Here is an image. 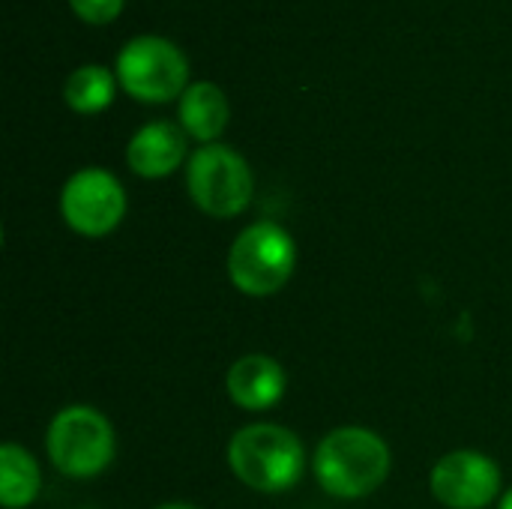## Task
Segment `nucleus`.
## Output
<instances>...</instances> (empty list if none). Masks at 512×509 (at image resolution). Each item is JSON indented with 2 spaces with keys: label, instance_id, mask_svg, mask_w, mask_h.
Here are the masks:
<instances>
[{
  "label": "nucleus",
  "instance_id": "16",
  "mask_svg": "<svg viewBox=\"0 0 512 509\" xmlns=\"http://www.w3.org/2000/svg\"><path fill=\"white\" fill-rule=\"evenodd\" d=\"M498 509H512V486L501 495V501H498Z\"/></svg>",
  "mask_w": 512,
  "mask_h": 509
},
{
  "label": "nucleus",
  "instance_id": "4",
  "mask_svg": "<svg viewBox=\"0 0 512 509\" xmlns=\"http://www.w3.org/2000/svg\"><path fill=\"white\" fill-rule=\"evenodd\" d=\"M45 450L57 474L69 480L99 477L117 453L114 426L90 405H66L48 423Z\"/></svg>",
  "mask_w": 512,
  "mask_h": 509
},
{
  "label": "nucleus",
  "instance_id": "12",
  "mask_svg": "<svg viewBox=\"0 0 512 509\" xmlns=\"http://www.w3.org/2000/svg\"><path fill=\"white\" fill-rule=\"evenodd\" d=\"M42 492V468L21 444L0 447V504L3 509H27Z\"/></svg>",
  "mask_w": 512,
  "mask_h": 509
},
{
  "label": "nucleus",
  "instance_id": "7",
  "mask_svg": "<svg viewBox=\"0 0 512 509\" xmlns=\"http://www.w3.org/2000/svg\"><path fill=\"white\" fill-rule=\"evenodd\" d=\"M60 216L81 237H105L126 216V189L108 168H81L60 189Z\"/></svg>",
  "mask_w": 512,
  "mask_h": 509
},
{
  "label": "nucleus",
  "instance_id": "11",
  "mask_svg": "<svg viewBox=\"0 0 512 509\" xmlns=\"http://www.w3.org/2000/svg\"><path fill=\"white\" fill-rule=\"evenodd\" d=\"M177 114H180V126L189 138H195L201 144H216V138L228 126L231 105H228V96L222 93V87H216L213 81H192L186 87V93L180 96Z\"/></svg>",
  "mask_w": 512,
  "mask_h": 509
},
{
  "label": "nucleus",
  "instance_id": "2",
  "mask_svg": "<svg viewBox=\"0 0 512 509\" xmlns=\"http://www.w3.org/2000/svg\"><path fill=\"white\" fill-rule=\"evenodd\" d=\"M228 468L246 489L282 495L303 480L306 447L279 423H249L228 441Z\"/></svg>",
  "mask_w": 512,
  "mask_h": 509
},
{
  "label": "nucleus",
  "instance_id": "8",
  "mask_svg": "<svg viewBox=\"0 0 512 509\" xmlns=\"http://www.w3.org/2000/svg\"><path fill=\"white\" fill-rule=\"evenodd\" d=\"M435 501L447 509H486L501 501V468L480 450H453L429 474Z\"/></svg>",
  "mask_w": 512,
  "mask_h": 509
},
{
  "label": "nucleus",
  "instance_id": "1",
  "mask_svg": "<svg viewBox=\"0 0 512 509\" xmlns=\"http://www.w3.org/2000/svg\"><path fill=\"white\" fill-rule=\"evenodd\" d=\"M393 468L387 441L366 426H339L327 432L312 456V474L318 486L339 498L357 501L378 492Z\"/></svg>",
  "mask_w": 512,
  "mask_h": 509
},
{
  "label": "nucleus",
  "instance_id": "9",
  "mask_svg": "<svg viewBox=\"0 0 512 509\" xmlns=\"http://www.w3.org/2000/svg\"><path fill=\"white\" fill-rule=\"evenodd\" d=\"M186 144L189 135L183 132V126L171 120L144 123L126 144V165L144 180H162L174 174L183 162H189Z\"/></svg>",
  "mask_w": 512,
  "mask_h": 509
},
{
  "label": "nucleus",
  "instance_id": "15",
  "mask_svg": "<svg viewBox=\"0 0 512 509\" xmlns=\"http://www.w3.org/2000/svg\"><path fill=\"white\" fill-rule=\"evenodd\" d=\"M156 509H201V507H195V504H183V501H171V504H159Z\"/></svg>",
  "mask_w": 512,
  "mask_h": 509
},
{
  "label": "nucleus",
  "instance_id": "3",
  "mask_svg": "<svg viewBox=\"0 0 512 509\" xmlns=\"http://www.w3.org/2000/svg\"><path fill=\"white\" fill-rule=\"evenodd\" d=\"M297 267V243L276 222L246 225L228 249V279L243 297L279 294Z\"/></svg>",
  "mask_w": 512,
  "mask_h": 509
},
{
  "label": "nucleus",
  "instance_id": "14",
  "mask_svg": "<svg viewBox=\"0 0 512 509\" xmlns=\"http://www.w3.org/2000/svg\"><path fill=\"white\" fill-rule=\"evenodd\" d=\"M126 0H69L72 12L84 24H111L123 12Z\"/></svg>",
  "mask_w": 512,
  "mask_h": 509
},
{
  "label": "nucleus",
  "instance_id": "5",
  "mask_svg": "<svg viewBox=\"0 0 512 509\" xmlns=\"http://www.w3.org/2000/svg\"><path fill=\"white\" fill-rule=\"evenodd\" d=\"M186 192L192 204L213 219H234L249 210L255 174L228 144H201L186 162Z\"/></svg>",
  "mask_w": 512,
  "mask_h": 509
},
{
  "label": "nucleus",
  "instance_id": "10",
  "mask_svg": "<svg viewBox=\"0 0 512 509\" xmlns=\"http://www.w3.org/2000/svg\"><path fill=\"white\" fill-rule=\"evenodd\" d=\"M285 387H288V375L282 363L273 360L270 354H246L234 360L225 378L228 399L240 411H249V414L279 405L285 396Z\"/></svg>",
  "mask_w": 512,
  "mask_h": 509
},
{
  "label": "nucleus",
  "instance_id": "6",
  "mask_svg": "<svg viewBox=\"0 0 512 509\" xmlns=\"http://www.w3.org/2000/svg\"><path fill=\"white\" fill-rule=\"evenodd\" d=\"M117 81L120 87L147 105H162L180 99L189 87V60L165 36L147 33L129 39L117 54Z\"/></svg>",
  "mask_w": 512,
  "mask_h": 509
},
{
  "label": "nucleus",
  "instance_id": "13",
  "mask_svg": "<svg viewBox=\"0 0 512 509\" xmlns=\"http://www.w3.org/2000/svg\"><path fill=\"white\" fill-rule=\"evenodd\" d=\"M114 93H117V72L96 63L78 66L63 84V102L78 114L105 111L114 102Z\"/></svg>",
  "mask_w": 512,
  "mask_h": 509
}]
</instances>
